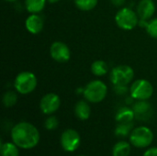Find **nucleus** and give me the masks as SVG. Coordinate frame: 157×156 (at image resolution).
<instances>
[{
  "mask_svg": "<svg viewBox=\"0 0 157 156\" xmlns=\"http://www.w3.org/2000/svg\"><path fill=\"white\" fill-rule=\"evenodd\" d=\"M110 1V3L113 5V6H122L124 4H125V2H126V0H109Z\"/></svg>",
  "mask_w": 157,
  "mask_h": 156,
  "instance_id": "obj_27",
  "label": "nucleus"
},
{
  "mask_svg": "<svg viewBox=\"0 0 157 156\" xmlns=\"http://www.w3.org/2000/svg\"><path fill=\"white\" fill-rule=\"evenodd\" d=\"M133 130V123L129 122V123H118L116 129H115V135L117 137H125L128 136L129 134L132 133Z\"/></svg>",
  "mask_w": 157,
  "mask_h": 156,
  "instance_id": "obj_19",
  "label": "nucleus"
},
{
  "mask_svg": "<svg viewBox=\"0 0 157 156\" xmlns=\"http://www.w3.org/2000/svg\"><path fill=\"white\" fill-rule=\"evenodd\" d=\"M135 118L139 120H148L153 115V108L147 100H138L132 108Z\"/></svg>",
  "mask_w": 157,
  "mask_h": 156,
  "instance_id": "obj_11",
  "label": "nucleus"
},
{
  "mask_svg": "<svg viewBox=\"0 0 157 156\" xmlns=\"http://www.w3.org/2000/svg\"><path fill=\"white\" fill-rule=\"evenodd\" d=\"M130 94L133 99L148 100L154 94V86L146 79H138L132 84Z\"/></svg>",
  "mask_w": 157,
  "mask_h": 156,
  "instance_id": "obj_6",
  "label": "nucleus"
},
{
  "mask_svg": "<svg viewBox=\"0 0 157 156\" xmlns=\"http://www.w3.org/2000/svg\"><path fill=\"white\" fill-rule=\"evenodd\" d=\"M13 143L22 149H32L40 142V132L37 128L29 122H19L11 130Z\"/></svg>",
  "mask_w": 157,
  "mask_h": 156,
  "instance_id": "obj_1",
  "label": "nucleus"
},
{
  "mask_svg": "<svg viewBox=\"0 0 157 156\" xmlns=\"http://www.w3.org/2000/svg\"><path fill=\"white\" fill-rule=\"evenodd\" d=\"M140 18L135 11L130 7H122L115 15L117 26L123 30H132L139 24Z\"/></svg>",
  "mask_w": 157,
  "mask_h": 156,
  "instance_id": "obj_4",
  "label": "nucleus"
},
{
  "mask_svg": "<svg viewBox=\"0 0 157 156\" xmlns=\"http://www.w3.org/2000/svg\"><path fill=\"white\" fill-rule=\"evenodd\" d=\"M5 1H6V2H9V3H13V2H16V1H17V0H5Z\"/></svg>",
  "mask_w": 157,
  "mask_h": 156,
  "instance_id": "obj_29",
  "label": "nucleus"
},
{
  "mask_svg": "<svg viewBox=\"0 0 157 156\" xmlns=\"http://www.w3.org/2000/svg\"><path fill=\"white\" fill-rule=\"evenodd\" d=\"M75 114L80 120H86L91 114V108L88 103L85 100L78 101L75 106Z\"/></svg>",
  "mask_w": 157,
  "mask_h": 156,
  "instance_id": "obj_14",
  "label": "nucleus"
},
{
  "mask_svg": "<svg viewBox=\"0 0 157 156\" xmlns=\"http://www.w3.org/2000/svg\"><path fill=\"white\" fill-rule=\"evenodd\" d=\"M144 156H157V148L156 147H154V148L148 149L144 154Z\"/></svg>",
  "mask_w": 157,
  "mask_h": 156,
  "instance_id": "obj_26",
  "label": "nucleus"
},
{
  "mask_svg": "<svg viewBox=\"0 0 157 156\" xmlns=\"http://www.w3.org/2000/svg\"><path fill=\"white\" fill-rule=\"evenodd\" d=\"M2 102L3 105L6 108H11L13 106H15L17 102V95L14 92V91H6L2 97Z\"/></svg>",
  "mask_w": 157,
  "mask_h": 156,
  "instance_id": "obj_22",
  "label": "nucleus"
},
{
  "mask_svg": "<svg viewBox=\"0 0 157 156\" xmlns=\"http://www.w3.org/2000/svg\"><path fill=\"white\" fill-rule=\"evenodd\" d=\"M98 0H75V6L82 11H90L98 5Z\"/></svg>",
  "mask_w": 157,
  "mask_h": 156,
  "instance_id": "obj_21",
  "label": "nucleus"
},
{
  "mask_svg": "<svg viewBox=\"0 0 157 156\" xmlns=\"http://www.w3.org/2000/svg\"><path fill=\"white\" fill-rule=\"evenodd\" d=\"M1 156H18L19 152L17 146L14 143H6L1 144Z\"/></svg>",
  "mask_w": 157,
  "mask_h": 156,
  "instance_id": "obj_20",
  "label": "nucleus"
},
{
  "mask_svg": "<svg viewBox=\"0 0 157 156\" xmlns=\"http://www.w3.org/2000/svg\"><path fill=\"white\" fill-rule=\"evenodd\" d=\"M50 55L57 63H66L71 58V51L66 43L54 41L50 47Z\"/></svg>",
  "mask_w": 157,
  "mask_h": 156,
  "instance_id": "obj_10",
  "label": "nucleus"
},
{
  "mask_svg": "<svg viewBox=\"0 0 157 156\" xmlns=\"http://www.w3.org/2000/svg\"><path fill=\"white\" fill-rule=\"evenodd\" d=\"M59 125V120L55 116H49L45 122H44V127L48 130V131H53L55 130Z\"/></svg>",
  "mask_w": 157,
  "mask_h": 156,
  "instance_id": "obj_24",
  "label": "nucleus"
},
{
  "mask_svg": "<svg viewBox=\"0 0 157 156\" xmlns=\"http://www.w3.org/2000/svg\"><path fill=\"white\" fill-rule=\"evenodd\" d=\"M147 33L154 39L157 40V17L151 19L146 26Z\"/></svg>",
  "mask_w": 157,
  "mask_h": 156,
  "instance_id": "obj_23",
  "label": "nucleus"
},
{
  "mask_svg": "<svg viewBox=\"0 0 157 156\" xmlns=\"http://www.w3.org/2000/svg\"><path fill=\"white\" fill-rule=\"evenodd\" d=\"M108 94V86L101 80L89 82L83 89V95L86 101L90 103H99L105 99Z\"/></svg>",
  "mask_w": 157,
  "mask_h": 156,
  "instance_id": "obj_2",
  "label": "nucleus"
},
{
  "mask_svg": "<svg viewBox=\"0 0 157 156\" xmlns=\"http://www.w3.org/2000/svg\"><path fill=\"white\" fill-rule=\"evenodd\" d=\"M26 29L31 34H39L44 27L43 18L38 14H30L25 21Z\"/></svg>",
  "mask_w": 157,
  "mask_h": 156,
  "instance_id": "obj_13",
  "label": "nucleus"
},
{
  "mask_svg": "<svg viewBox=\"0 0 157 156\" xmlns=\"http://www.w3.org/2000/svg\"><path fill=\"white\" fill-rule=\"evenodd\" d=\"M80 143L81 137L79 133L73 129L64 131L61 135V145L66 152L71 153L75 151L80 146Z\"/></svg>",
  "mask_w": 157,
  "mask_h": 156,
  "instance_id": "obj_8",
  "label": "nucleus"
},
{
  "mask_svg": "<svg viewBox=\"0 0 157 156\" xmlns=\"http://www.w3.org/2000/svg\"><path fill=\"white\" fill-rule=\"evenodd\" d=\"M114 88V92L117 95H124L126 93H128V91H130V88H128L127 86H113Z\"/></svg>",
  "mask_w": 157,
  "mask_h": 156,
  "instance_id": "obj_25",
  "label": "nucleus"
},
{
  "mask_svg": "<svg viewBox=\"0 0 157 156\" xmlns=\"http://www.w3.org/2000/svg\"><path fill=\"white\" fill-rule=\"evenodd\" d=\"M91 72L96 76H104L109 73V65L102 60H97L91 64Z\"/></svg>",
  "mask_w": 157,
  "mask_h": 156,
  "instance_id": "obj_17",
  "label": "nucleus"
},
{
  "mask_svg": "<svg viewBox=\"0 0 157 156\" xmlns=\"http://www.w3.org/2000/svg\"><path fill=\"white\" fill-rule=\"evenodd\" d=\"M79 156H86V155H79Z\"/></svg>",
  "mask_w": 157,
  "mask_h": 156,
  "instance_id": "obj_30",
  "label": "nucleus"
},
{
  "mask_svg": "<svg viewBox=\"0 0 157 156\" xmlns=\"http://www.w3.org/2000/svg\"><path fill=\"white\" fill-rule=\"evenodd\" d=\"M135 118V114L132 108H130L128 107H122L121 108L115 116V120L118 123H129L132 122L133 119Z\"/></svg>",
  "mask_w": 157,
  "mask_h": 156,
  "instance_id": "obj_15",
  "label": "nucleus"
},
{
  "mask_svg": "<svg viewBox=\"0 0 157 156\" xmlns=\"http://www.w3.org/2000/svg\"><path fill=\"white\" fill-rule=\"evenodd\" d=\"M154 141L153 131L144 126H141L132 130L130 134L131 143L137 148H145L148 147Z\"/></svg>",
  "mask_w": 157,
  "mask_h": 156,
  "instance_id": "obj_7",
  "label": "nucleus"
},
{
  "mask_svg": "<svg viewBox=\"0 0 157 156\" xmlns=\"http://www.w3.org/2000/svg\"><path fill=\"white\" fill-rule=\"evenodd\" d=\"M47 0H25V8L30 14H39L46 5Z\"/></svg>",
  "mask_w": 157,
  "mask_h": 156,
  "instance_id": "obj_16",
  "label": "nucleus"
},
{
  "mask_svg": "<svg viewBox=\"0 0 157 156\" xmlns=\"http://www.w3.org/2000/svg\"><path fill=\"white\" fill-rule=\"evenodd\" d=\"M61 106L60 97L55 93L44 95L40 101V108L45 115H52L56 112Z\"/></svg>",
  "mask_w": 157,
  "mask_h": 156,
  "instance_id": "obj_9",
  "label": "nucleus"
},
{
  "mask_svg": "<svg viewBox=\"0 0 157 156\" xmlns=\"http://www.w3.org/2000/svg\"><path fill=\"white\" fill-rule=\"evenodd\" d=\"M155 12V4L153 0H141L139 1L136 13L140 19L149 20Z\"/></svg>",
  "mask_w": 157,
  "mask_h": 156,
  "instance_id": "obj_12",
  "label": "nucleus"
},
{
  "mask_svg": "<svg viewBox=\"0 0 157 156\" xmlns=\"http://www.w3.org/2000/svg\"><path fill=\"white\" fill-rule=\"evenodd\" d=\"M134 77V71L130 65L121 64L115 66L109 74L113 86H128Z\"/></svg>",
  "mask_w": 157,
  "mask_h": 156,
  "instance_id": "obj_5",
  "label": "nucleus"
},
{
  "mask_svg": "<svg viewBox=\"0 0 157 156\" xmlns=\"http://www.w3.org/2000/svg\"><path fill=\"white\" fill-rule=\"evenodd\" d=\"M60 0H47V2H49L50 4H55L57 2H59Z\"/></svg>",
  "mask_w": 157,
  "mask_h": 156,
  "instance_id": "obj_28",
  "label": "nucleus"
},
{
  "mask_svg": "<svg viewBox=\"0 0 157 156\" xmlns=\"http://www.w3.org/2000/svg\"><path fill=\"white\" fill-rule=\"evenodd\" d=\"M130 154H131V144L125 141L118 142L112 149L113 156H129Z\"/></svg>",
  "mask_w": 157,
  "mask_h": 156,
  "instance_id": "obj_18",
  "label": "nucleus"
},
{
  "mask_svg": "<svg viewBox=\"0 0 157 156\" xmlns=\"http://www.w3.org/2000/svg\"><path fill=\"white\" fill-rule=\"evenodd\" d=\"M38 85L36 75L29 71L19 73L14 80V87L16 91L21 95H28L33 92Z\"/></svg>",
  "mask_w": 157,
  "mask_h": 156,
  "instance_id": "obj_3",
  "label": "nucleus"
}]
</instances>
